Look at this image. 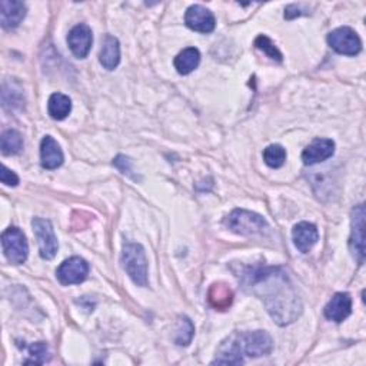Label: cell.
Segmentation results:
<instances>
[{"label":"cell","mask_w":366,"mask_h":366,"mask_svg":"<svg viewBox=\"0 0 366 366\" xmlns=\"http://www.w3.org/2000/svg\"><path fill=\"white\" fill-rule=\"evenodd\" d=\"M29 359L25 360L26 365H42L49 359V350L48 345L45 342H36L29 347Z\"/></svg>","instance_id":"obj_25"},{"label":"cell","mask_w":366,"mask_h":366,"mask_svg":"<svg viewBox=\"0 0 366 366\" xmlns=\"http://www.w3.org/2000/svg\"><path fill=\"white\" fill-rule=\"evenodd\" d=\"M99 61H100V65L108 70H113L115 68H117L120 62V46H119V41L115 36L106 35L103 38Z\"/></svg>","instance_id":"obj_17"},{"label":"cell","mask_w":366,"mask_h":366,"mask_svg":"<svg viewBox=\"0 0 366 366\" xmlns=\"http://www.w3.org/2000/svg\"><path fill=\"white\" fill-rule=\"evenodd\" d=\"M263 160L269 167L278 169L286 160V150L281 145H271L263 150Z\"/></svg>","instance_id":"obj_23"},{"label":"cell","mask_w":366,"mask_h":366,"mask_svg":"<svg viewBox=\"0 0 366 366\" xmlns=\"http://www.w3.org/2000/svg\"><path fill=\"white\" fill-rule=\"evenodd\" d=\"M26 16V6L19 0H2L0 2V23L8 31L18 28Z\"/></svg>","instance_id":"obj_12"},{"label":"cell","mask_w":366,"mask_h":366,"mask_svg":"<svg viewBox=\"0 0 366 366\" xmlns=\"http://www.w3.org/2000/svg\"><path fill=\"white\" fill-rule=\"evenodd\" d=\"M32 226L39 244V252L42 259H46V261L53 259L58 253L59 245H58V239L53 232V226L51 221L35 218L32 222Z\"/></svg>","instance_id":"obj_6"},{"label":"cell","mask_w":366,"mask_h":366,"mask_svg":"<svg viewBox=\"0 0 366 366\" xmlns=\"http://www.w3.org/2000/svg\"><path fill=\"white\" fill-rule=\"evenodd\" d=\"M185 23L192 31L201 33H211L215 31L216 26L214 14L201 5H194L187 11Z\"/></svg>","instance_id":"obj_10"},{"label":"cell","mask_w":366,"mask_h":366,"mask_svg":"<svg viewBox=\"0 0 366 366\" xmlns=\"http://www.w3.org/2000/svg\"><path fill=\"white\" fill-rule=\"evenodd\" d=\"M352 312V298L349 293L339 292L333 295L329 303L325 306V316L336 323L343 322Z\"/></svg>","instance_id":"obj_14"},{"label":"cell","mask_w":366,"mask_h":366,"mask_svg":"<svg viewBox=\"0 0 366 366\" xmlns=\"http://www.w3.org/2000/svg\"><path fill=\"white\" fill-rule=\"evenodd\" d=\"M2 246L5 256L14 265H22L26 262L29 255V245L25 234L16 228L11 226L2 235Z\"/></svg>","instance_id":"obj_5"},{"label":"cell","mask_w":366,"mask_h":366,"mask_svg":"<svg viewBox=\"0 0 366 366\" xmlns=\"http://www.w3.org/2000/svg\"><path fill=\"white\" fill-rule=\"evenodd\" d=\"M255 46H256V49L262 51L272 61L282 62V53L279 52V49L275 46V43L268 36H265V35L258 36L255 41Z\"/></svg>","instance_id":"obj_24"},{"label":"cell","mask_w":366,"mask_h":366,"mask_svg":"<svg viewBox=\"0 0 366 366\" xmlns=\"http://www.w3.org/2000/svg\"><path fill=\"white\" fill-rule=\"evenodd\" d=\"M41 162L45 169H58L63 163V152L52 136H45L41 143Z\"/></svg>","instance_id":"obj_16"},{"label":"cell","mask_w":366,"mask_h":366,"mask_svg":"<svg viewBox=\"0 0 366 366\" xmlns=\"http://www.w3.org/2000/svg\"><path fill=\"white\" fill-rule=\"evenodd\" d=\"M49 115L55 120H63L72 110V100L63 93H53L48 102Z\"/></svg>","instance_id":"obj_20"},{"label":"cell","mask_w":366,"mask_h":366,"mask_svg":"<svg viewBox=\"0 0 366 366\" xmlns=\"http://www.w3.org/2000/svg\"><path fill=\"white\" fill-rule=\"evenodd\" d=\"M0 180H2L4 185L6 187H18L19 185V177L15 172H12L5 164L2 166V172H0Z\"/></svg>","instance_id":"obj_26"},{"label":"cell","mask_w":366,"mask_h":366,"mask_svg":"<svg viewBox=\"0 0 366 366\" xmlns=\"http://www.w3.org/2000/svg\"><path fill=\"white\" fill-rule=\"evenodd\" d=\"M194 335H195V326L192 320L188 316H179L174 326V335H173L174 343L179 346H188L192 342Z\"/></svg>","instance_id":"obj_21"},{"label":"cell","mask_w":366,"mask_h":366,"mask_svg":"<svg viewBox=\"0 0 366 366\" xmlns=\"http://www.w3.org/2000/svg\"><path fill=\"white\" fill-rule=\"evenodd\" d=\"M208 300L216 310H226L234 302V292L226 283H214L208 292Z\"/></svg>","instance_id":"obj_18"},{"label":"cell","mask_w":366,"mask_h":366,"mask_svg":"<svg viewBox=\"0 0 366 366\" xmlns=\"http://www.w3.org/2000/svg\"><path fill=\"white\" fill-rule=\"evenodd\" d=\"M273 349V340L265 330L236 332L222 342L216 359L212 362L219 365H241L244 363L242 355L259 357L269 355Z\"/></svg>","instance_id":"obj_2"},{"label":"cell","mask_w":366,"mask_h":366,"mask_svg":"<svg viewBox=\"0 0 366 366\" xmlns=\"http://www.w3.org/2000/svg\"><path fill=\"white\" fill-rule=\"evenodd\" d=\"M92 42H93L92 31L88 25H83V23L75 26L68 35V45L72 53L79 59H85L89 55Z\"/></svg>","instance_id":"obj_11"},{"label":"cell","mask_w":366,"mask_h":366,"mask_svg":"<svg viewBox=\"0 0 366 366\" xmlns=\"http://www.w3.org/2000/svg\"><path fill=\"white\" fill-rule=\"evenodd\" d=\"M122 265L135 285H147V261L142 245L133 242L125 244L122 252Z\"/></svg>","instance_id":"obj_3"},{"label":"cell","mask_w":366,"mask_h":366,"mask_svg":"<svg viewBox=\"0 0 366 366\" xmlns=\"http://www.w3.org/2000/svg\"><path fill=\"white\" fill-rule=\"evenodd\" d=\"M225 225L238 235H262L269 229L268 222L258 214L245 209H235L226 219Z\"/></svg>","instance_id":"obj_4"},{"label":"cell","mask_w":366,"mask_h":366,"mask_svg":"<svg viewBox=\"0 0 366 366\" xmlns=\"http://www.w3.org/2000/svg\"><path fill=\"white\" fill-rule=\"evenodd\" d=\"M0 149L5 156L18 155L23 149V137L18 130H6L0 137Z\"/></svg>","instance_id":"obj_22"},{"label":"cell","mask_w":366,"mask_h":366,"mask_svg":"<svg viewBox=\"0 0 366 366\" xmlns=\"http://www.w3.org/2000/svg\"><path fill=\"white\" fill-rule=\"evenodd\" d=\"M292 238L298 251H300L302 253H308L316 245L319 239V234L315 225L308 222H300L293 228Z\"/></svg>","instance_id":"obj_15"},{"label":"cell","mask_w":366,"mask_h":366,"mask_svg":"<svg viewBox=\"0 0 366 366\" xmlns=\"http://www.w3.org/2000/svg\"><path fill=\"white\" fill-rule=\"evenodd\" d=\"M335 153V143L330 139H315L302 153V160L305 164L320 163Z\"/></svg>","instance_id":"obj_13"},{"label":"cell","mask_w":366,"mask_h":366,"mask_svg":"<svg viewBox=\"0 0 366 366\" xmlns=\"http://www.w3.org/2000/svg\"><path fill=\"white\" fill-rule=\"evenodd\" d=\"M201 62V53L197 48H188L182 51L174 58V68L180 75H189L194 72Z\"/></svg>","instance_id":"obj_19"},{"label":"cell","mask_w":366,"mask_h":366,"mask_svg":"<svg viewBox=\"0 0 366 366\" xmlns=\"http://www.w3.org/2000/svg\"><path fill=\"white\" fill-rule=\"evenodd\" d=\"M89 273V265L85 259L73 256L66 259L56 271V276L62 285L82 283Z\"/></svg>","instance_id":"obj_9"},{"label":"cell","mask_w":366,"mask_h":366,"mask_svg":"<svg viewBox=\"0 0 366 366\" xmlns=\"http://www.w3.org/2000/svg\"><path fill=\"white\" fill-rule=\"evenodd\" d=\"M239 276L245 289L262 299L268 313L278 325L286 326L302 313L299 295L282 268H248Z\"/></svg>","instance_id":"obj_1"},{"label":"cell","mask_w":366,"mask_h":366,"mask_svg":"<svg viewBox=\"0 0 366 366\" xmlns=\"http://www.w3.org/2000/svg\"><path fill=\"white\" fill-rule=\"evenodd\" d=\"M349 248L359 265L365 262V206L357 205L352 212V232Z\"/></svg>","instance_id":"obj_8"},{"label":"cell","mask_w":366,"mask_h":366,"mask_svg":"<svg viewBox=\"0 0 366 366\" xmlns=\"http://www.w3.org/2000/svg\"><path fill=\"white\" fill-rule=\"evenodd\" d=\"M329 46L346 56H356L362 51V42L357 33L350 28H339L328 35Z\"/></svg>","instance_id":"obj_7"}]
</instances>
